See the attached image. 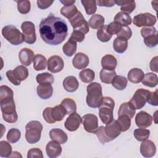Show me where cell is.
<instances>
[{"instance_id":"41","label":"cell","mask_w":158,"mask_h":158,"mask_svg":"<svg viewBox=\"0 0 158 158\" xmlns=\"http://www.w3.org/2000/svg\"><path fill=\"white\" fill-rule=\"evenodd\" d=\"M36 81L39 84H41V83L52 84L54 81V78L53 75L48 72L38 74L36 77Z\"/></svg>"},{"instance_id":"37","label":"cell","mask_w":158,"mask_h":158,"mask_svg":"<svg viewBox=\"0 0 158 158\" xmlns=\"http://www.w3.org/2000/svg\"><path fill=\"white\" fill-rule=\"evenodd\" d=\"M128 80L123 76L117 75L112 81V86L118 90H123L127 86Z\"/></svg>"},{"instance_id":"53","label":"cell","mask_w":158,"mask_h":158,"mask_svg":"<svg viewBox=\"0 0 158 158\" xmlns=\"http://www.w3.org/2000/svg\"><path fill=\"white\" fill-rule=\"evenodd\" d=\"M6 77H7L9 81L11 82L13 85L15 86L20 85L21 83V81L18 78L17 75H15L14 70H10L7 71L6 72Z\"/></svg>"},{"instance_id":"36","label":"cell","mask_w":158,"mask_h":158,"mask_svg":"<svg viewBox=\"0 0 158 158\" xmlns=\"http://www.w3.org/2000/svg\"><path fill=\"white\" fill-rule=\"evenodd\" d=\"M79 77L81 81L85 83H89L93 81L95 77L94 71L90 69L82 70L79 73Z\"/></svg>"},{"instance_id":"6","label":"cell","mask_w":158,"mask_h":158,"mask_svg":"<svg viewBox=\"0 0 158 158\" xmlns=\"http://www.w3.org/2000/svg\"><path fill=\"white\" fill-rule=\"evenodd\" d=\"M3 37L13 45H19L25 41L23 33L15 26L12 25H6L2 29Z\"/></svg>"},{"instance_id":"51","label":"cell","mask_w":158,"mask_h":158,"mask_svg":"<svg viewBox=\"0 0 158 158\" xmlns=\"http://www.w3.org/2000/svg\"><path fill=\"white\" fill-rule=\"evenodd\" d=\"M122 28V26L114 21L107 25V30L108 33L112 36L113 35H117L120 31Z\"/></svg>"},{"instance_id":"57","label":"cell","mask_w":158,"mask_h":158,"mask_svg":"<svg viewBox=\"0 0 158 158\" xmlns=\"http://www.w3.org/2000/svg\"><path fill=\"white\" fill-rule=\"evenodd\" d=\"M147 102L154 106H158V96H157V89H156L154 92H150L148 95Z\"/></svg>"},{"instance_id":"60","label":"cell","mask_w":158,"mask_h":158,"mask_svg":"<svg viewBox=\"0 0 158 158\" xmlns=\"http://www.w3.org/2000/svg\"><path fill=\"white\" fill-rule=\"evenodd\" d=\"M115 1L112 0H98L96 1V4L101 7H110L115 5Z\"/></svg>"},{"instance_id":"28","label":"cell","mask_w":158,"mask_h":158,"mask_svg":"<svg viewBox=\"0 0 158 158\" xmlns=\"http://www.w3.org/2000/svg\"><path fill=\"white\" fill-rule=\"evenodd\" d=\"M128 47V40L121 37H117L113 42V48L117 53L124 52Z\"/></svg>"},{"instance_id":"8","label":"cell","mask_w":158,"mask_h":158,"mask_svg":"<svg viewBox=\"0 0 158 158\" xmlns=\"http://www.w3.org/2000/svg\"><path fill=\"white\" fill-rule=\"evenodd\" d=\"M150 92L149 90L139 88L135 91L129 102L133 106L135 109H141L145 106Z\"/></svg>"},{"instance_id":"14","label":"cell","mask_w":158,"mask_h":158,"mask_svg":"<svg viewBox=\"0 0 158 158\" xmlns=\"http://www.w3.org/2000/svg\"><path fill=\"white\" fill-rule=\"evenodd\" d=\"M152 117L145 111H140L135 117V123L137 127L141 128H146L151 125Z\"/></svg>"},{"instance_id":"62","label":"cell","mask_w":158,"mask_h":158,"mask_svg":"<svg viewBox=\"0 0 158 158\" xmlns=\"http://www.w3.org/2000/svg\"><path fill=\"white\" fill-rule=\"evenodd\" d=\"M60 2L61 3H62L64 6H69V5H72L74 4V3L75 2V1H71V0H64V1H62L60 0Z\"/></svg>"},{"instance_id":"49","label":"cell","mask_w":158,"mask_h":158,"mask_svg":"<svg viewBox=\"0 0 158 158\" xmlns=\"http://www.w3.org/2000/svg\"><path fill=\"white\" fill-rule=\"evenodd\" d=\"M98 137V140L102 143L104 144L106 143H108L111 141V140L107 136L104 131V127L101 126L98 128V129L94 133Z\"/></svg>"},{"instance_id":"44","label":"cell","mask_w":158,"mask_h":158,"mask_svg":"<svg viewBox=\"0 0 158 158\" xmlns=\"http://www.w3.org/2000/svg\"><path fill=\"white\" fill-rule=\"evenodd\" d=\"M6 141H0V156L9 157L12 154V146Z\"/></svg>"},{"instance_id":"34","label":"cell","mask_w":158,"mask_h":158,"mask_svg":"<svg viewBox=\"0 0 158 158\" xmlns=\"http://www.w3.org/2000/svg\"><path fill=\"white\" fill-rule=\"evenodd\" d=\"M51 115L53 120L55 122H60L63 120L65 115H66V112L64 108L60 104L57 105L51 109Z\"/></svg>"},{"instance_id":"29","label":"cell","mask_w":158,"mask_h":158,"mask_svg":"<svg viewBox=\"0 0 158 158\" xmlns=\"http://www.w3.org/2000/svg\"><path fill=\"white\" fill-rule=\"evenodd\" d=\"M105 19L100 14L93 15L89 20L88 25L93 29H99L104 25Z\"/></svg>"},{"instance_id":"18","label":"cell","mask_w":158,"mask_h":158,"mask_svg":"<svg viewBox=\"0 0 158 158\" xmlns=\"http://www.w3.org/2000/svg\"><path fill=\"white\" fill-rule=\"evenodd\" d=\"M34 52L30 49L25 48L22 49L19 54V60L23 65L29 66L33 60Z\"/></svg>"},{"instance_id":"33","label":"cell","mask_w":158,"mask_h":158,"mask_svg":"<svg viewBox=\"0 0 158 158\" xmlns=\"http://www.w3.org/2000/svg\"><path fill=\"white\" fill-rule=\"evenodd\" d=\"M60 105L64 108L66 112V115H70L72 113L76 112V103L75 101L71 98H65L62 101Z\"/></svg>"},{"instance_id":"38","label":"cell","mask_w":158,"mask_h":158,"mask_svg":"<svg viewBox=\"0 0 158 158\" xmlns=\"http://www.w3.org/2000/svg\"><path fill=\"white\" fill-rule=\"evenodd\" d=\"M78 11V10L77 7L74 4L64 6L60 9V14L69 20L71 19L75 14H76Z\"/></svg>"},{"instance_id":"31","label":"cell","mask_w":158,"mask_h":158,"mask_svg":"<svg viewBox=\"0 0 158 158\" xmlns=\"http://www.w3.org/2000/svg\"><path fill=\"white\" fill-rule=\"evenodd\" d=\"M141 82L143 85L146 86L153 88L156 86L158 83V77L156 74L152 72H148L144 75Z\"/></svg>"},{"instance_id":"13","label":"cell","mask_w":158,"mask_h":158,"mask_svg":"<svg viewBox=\"0 0 158 158\" xmlns=\"http://www.w3.org/2000/svg\"><path fill=\"white\" fill-rule=\"evenodd\" d=\"M104 131L107 136L112 141L120 135L121 128L117 120H113L109 123L106 124V126L104 127Z\"/></svg>"},{"instance_id":"12","label":"cell","mask_w":158,"mask_h":158,"mask_svg":"<svg viewBox=\"0 0 158 158\" xmlns=\"http://www.w3.org/2000/svg\"><path fill=\"white\" fill-rule=\"evenodd\" d=\"M47 65L49 72L56 73L62 70L64 67V62L61 57L54 55L49 58Z\"/></svg>"},{"instance_id":"11","label":"cell","mask_w":158,"mask_h":158,"mask_svg":"<svg viewBox=\"0 0 158 158\" xmlns=\"http://www.w3.org/2000/svg\"><path fill=\"white\" fill-rule=\"evenodd\" d=\"M81 123L85 130L88 133H94L98 128V118L93 114H87L81 117Z\"/></svg>"},{"instance_id":"39","label":"cell","mask_w":158,"mask_h":158,"mask_svg":"<svg viewBox=\"0 0 158 158\" xmlns=\"http://www.w3.org/2000/svg\"><path fill=\"white\" fill-rule=\"evenodd\" d=\"M81 4H83L86 13L88 15H93L94 14L97 10V4L96 1L93 0H88V1H81Z\"/></svg>"},{"instance_id":"50","label":"cell","mask_w":158,"mask_h":158,"mask_svg":"<svg viewBox=\"0 0 158 158\" xmlns=\"http://www.w3.org/2000/svg\"><path fill=\"white\" fill-rule=\"evenodd\" d=\"M144 43L146 46L149 48L155 47L158 43L157 34L156 33L144 38Z\"/></svg>"},{"instance_id":"32","label":"cell","mask_w":158,"mask_h":158,"mask_svg":"<svg viewBox=\"0 0 158 158\" xmlns=\"http://www.w3.org/2000/svg\"><path fill=\"white\" fill-rule=\"evenodd\" d=\"M116 76L117 73L115 70H109L104 69L100 71L99 73V77L101 82L106 84L111 83Z\"/></svg>"},{"instance_id":"40","label":"cell","mask_w":158,"mask_h":158,"mask_svg":"<svg viewBox=\"0 0 158 158\" xmlns=\"http://www.w3.org/2000/svg\"><path fill=\"white\" fill-rule=\"evenodd\" d=\"M150 135V131L145 128H138L134 130V136L138 141H143L148 139Z\"/></svg>"},{"instance_id":"10","label":"cell","mask_w":158,"mask_h":158,"mask_svg":"<svg viewBox=\"0 0 158 158\" xmlns=\"http://www.w3.org/2000/svg\"><path fill=\"white\" fill-rule=\"evenodd\" d=\"M21 29L25 37V42L30 44L35 43L36 36L34 23L30 21H25L21 25Z\"/></svg>"},{"instance_id":"26","label":"cell","mask_w":158,"mask_h":158,"mask_svg":"<svg viewBox=\"0 0 158 158\" xmlns=\"http://www.w3.org/2000/svg\"><path fill=\"white\" fill-rule=\"evenodd\" d=\"M114 22L122 27H127L131 23L132 19L128 14L120 11L114 17Z\"/></svg>"},{"instance_id":"7","label":"cell","mask_w":158,"mask_h":158,"mask_svg":"<svg viewBox=\"0 0 158 158\" xmlns=\"http://www.w3.org/2000/svg\"><path fill=\"white\" fill-rule=\"evenodd\" d=\"M69 20L73 30H79L85 35L89 32V28L88 23L80 11H78L77 13Z\"/></svg>"},{"instance_id":"22","label":"cell","mask_w":158,"mask_h":158,"mask_svg":"<svg viewBox=\"0 0 158 158\" xmlns=\"http://www.w3.org/2000/svg\"><path fill=\"white\" fill-rule=\"evenodd\" d=\"M136 109L133 106L130 102H127L120 105L118 110V116L126 115L131 119L133 118Z\"/></svg>"},{"instance_id":"47","label":"cell","mask_w":158,"mask_h":158,"mask_svg":"<svg viewBox=\"0 0 158 158\" xmlns=\"http://www.w3.org/2000/svg\"><path fill=\"white\" fill-rule=\"evenodd\" d=\"M14 71L21 81L27 79L28 76V69L25 65H19L14 69Z\"/></svg>"},{"instance_id":"54","label":"cell","mask_w":158,"mask_h":158,"mask_svg":"<svg viewBox=\"0 0 158 158\" xmlns=\"http://www.w3.org/2000/svg\"><path fill=\"white\" fill-rule=\"evenodd\" d=\"M85 36V34L79 30H73L71 34L70 39L75 42H81L84 40Z\"/></svg>"},{"instance_id":"4","label":"cell","mask_w":158,"mask_h":158,"mask_svg":"<svg viewBox=\"0 0 158 158\" xmlns=\"http://www.w3.org/2000/svg\"><path fill=\"white\" fill-rule=\"evenodd\" d=\"M0 104L4 120L10 123L16 122L18 120V115L15 110L14 98L0 101Z\"/></svg>"},{"instance_id":"21","label":"cell","mask_w":158,"mask_h":158,"mask_svg":"<svg viewBox=\"0 0 158 158\" xmlns=\"http://www.w3.org/2000/svg\"><path fill=\"white\" fill-rule=\"evenodd\" d=\"M50 138L59 144H64L67 141L68 136L67 133L60 128H53L49 131Z\"/></svg>"},{"instance_id":"43","label":"cell","mask_w":158,"mask_h":158,"mask_svg":"<svg viewBox=\"0 0 158 158\" xmlns=\"http://www.w3.org/2000/svg\"><path fill=\"white\" fill-rule=\"evenodd\" d=\"M21 137V133L19 130L17 128H11L8 131L6 136L7 141L10 143H17Z\"/></svg>"},{"instance_id":"16","label":"cell","mask_w":158,"mask_h":158,"mask_svg":"<svg viewBox=\"0 0 158 158\" xmlns=\"http://www.w3.org/2000/svg\"><path fill=\"white\" fill-rule=\"evenodd\" d=\"M156 152V147L151 140H144L142 141L140 145L141 154L144 157H152Z\"/></svg>"},{"instance_id":"35","label":"cell","mask_w":158,"mask_h":158,"mask_svg":"<svg viewBox=\"0 0 158 158\" xmlns=\"http://www.w3.org/2000/svg\"><path fill=\"white\" fill-rule=\"evenodd\" d=\"M64 54L68 57L72 56L77 51V42L69 39L62 46Z\"/></svg>"},{"instance_id":"46","label":"cell","mask_w":158,"mask_h":158,"mask_svg":"<svg viewBox=\"0 0 158 158\" xmlns=\"http://www.w3.org/2000/svg\"><path fill=\"white\" fill-rule=\"evenodd\" d=\"M14 98V92L9 86L1 85L0 86V101Z\"/></svg>"},{"instance_id":"19","label":"cell","mask_w":158,"mask_h":158,"mask_svg":"<svg viewBox=\"0 0 158 158\" xmlns=\"http://www.w3.org/2000/svg\"><path fill=\"white\" fill-rule=\"evenodd\" d=\"M60 144L51 141H49L46 146V152L49 158H56L59 156L62 152V147Z\"/></svg>"},{"instance_id":"45","label":"cell","mask_w":158,"mask_h":158,"mask_svg":"<svg viewBox=\"0 0 158 158\" xmlns=\"http://www.w3.org/2000/svg\"><path fill=\"white\" fill-rule=\"evenodd\" d=\"M17 3L18 11L22 14H28L31 9V4L30 1H15Z\"/></svg>"},{"instance_id":"30","label":"cell","mask_w":158,"mask_h":158,"mask_svg":"<svg viewBox=\"0 0 158 158\" xmlns=\"http://www.w3.org/2000/svg\"><path fill=\"white\" fill-rule=\"evenodd\" d=\"M33 68L36 71L44 70L47 65L46 58L40 54H37L33 59Z\"/></svg>"},{"instance_id":"5","label":"cell","mask_w":158,"mask_h":158,"mask_svg":"<svg viewBox=\"0 0 158 158\" xmlns=\"http://www.w3.org/2000/svg\"><path fill=\"white\" fill-rule=\"evenodd\" d=\"M43 127L37 120L29 122L25 126V139L30 144L38 143L41 138V134Z\"/></svg>"},{"instance_id":"24","label":"cell","mask_w":158,"mask_h":158,"mask_svg":"<svg viewBox=\"0 0 158 158\" xmlns=\"http://www.w3.org/2000/svg\"><path fill=\"white\" fill-rule=\"evenodd\" d=\"M117 64V61L116 58L111 54H106L103 56L101 59V65L104 69L114 70Z\"/></svg>"},{"instance_id":"2","label":"cell","mask_w":158,"mask_h":158,"mask_svg":"<svg viewBox=\"0 0 158 158\" xmlns=\"http://www.w3.org/2000/svg\"><path fill=\"white\" fill-rule=\"evenodd\" d=\"M86 104L92 108L99 107L103 99L102 86L97 82H93L89 84L86 88Z\"/></svg>"},{"instance_id":"27","label":"cell","mask_w":158,"mask_h":158,"mask_svg":"<svg viewBox=\"0 0 158 158\" xmlns=\"http://www.w3.org/2000/svg\"><path fill=\"white\" fill-rule=\"evenodd\" d=\"M115 3L120 6V10L122 12H124L127 14L131 13L136 7V4L135 1H115Z\"/></svg>"},{"instance_id":"61","label":"cell","mask_w":158,"mask_h":158,"mask_svg":"<svg viewBox=\"0 0 158 158\" xmlns=\"http://www.w3.org/2000/svg\"><path fill=\"white\" fill-rule=\"evenodd\" d=\"M157 56L154 57L152 59V60L150 62V69L155 72H158V67H157Z\"/></svg>"},{"instance_id":"42","label":"cell","mask_w":158,"mask_h":158,"mask_svg":"<svg viewBox=\"0 0 158 158\" xmlns=\"http://www.w3.org/2000/svg\"><path fill=\"white\" fill-rule=\"evenodd\" d=\"M97 38L101 42H107L111 38L112 35H110L107 30V25H104L97 31Z\"/></svg>"},{"instance_id":"58","label":"cell","mask_w":158,"mask_h":158,"mask_svg":"<svg viewBox=\"0 0 158 158\" xmlns=\"http://www.w3.org/2000/svg\"><path fill=\"white\" fill-rule=\"evenodd\" d=\"M51 107H48L45 108L43 112V117L45 121L48 123H54L56 122L53 120L51 115Z\"/></svg>"},{"instance_id":"25","label":"cell","mask_w":158,"mask_h":158,"mask_svg":"<svg viewBox=\"0 0 158 158\" xmlns=\"http://www.w3.org/2000/svg\"><path fill=\"white\" fill-rule=\"evenodd\" d=\"M143 71L138 68L131 69L128 73V80L133 83H140L144 77Z\"/></svg>"},{"instance_id":"17","label":"cell","mask_w":158,"mask_h":158,"mask_svg":"<svg viewBox=\"0 0 158 158\" xmlns=\"http://www.w3.org/2000/svg\"><path fill=\"white\" fill-rule=\"evenodd\" d=\"M89 59L88 56L83 52L76 54L72 59L73 66L79 70L85 69L89 64Z\"/></svg>"},{"instance_id":"48","label":"cell","mask_w":158,"mask_h":158,"mask_svg":"<svg viewBox=\"0 0 158 158\" xmlns=\"http://www.w3.org/2000/svg\"><path fill=\"white\" fill-rule=\"evenodd\" d=\"M117 120L120 126L121 131H126L130 128L131 125V119L128 117L126 115H120Z\"/></svg>"},{"instance_id":"52","label":"cell","mask_w":158,"mask_h":158,"mask_svg":"<svg viewBox=\"0 0 158 158\" xmlns=\"http://www.w3.org/2000/svg\"><path fill=\"white\" fill-rule=\"evenodd\" d=\"M132 35V31L128 26L122 27L120 31L117 34V37H121L126 39L127 40H129Z\"/></svg>"},{"instance_id":"15","label":"cell","mask_w":158,"mask_h":158,"mask_svg":"<svg viewBox=\"0 0 158 158\" xmlns=\"http://www.w3.org/2000/svg\"><path fill=\"white\" fill-rule=\"evenodd\" d=\"M81 122V117L80 115L78 113L74 112L70 114L67 118L64 123V126L68 131H74L79 128Z\"/></svg>"},{"instance_id":"56","label":"cell","mask_w":158,"mask_h":158,"mask_svg":"<svg viewBox=\"0 0 158 158\" xmlns=\"http://www.w3.org/2000/svg\"><path fill=\"white\" fill-rule=\"evenodd\" d=\"M28 158H33V157H41L43 158V154L42 151L37 148H31L28 150L27 153Z\"/></svg>"},{"instance_id":"23","label":"cell","mask_w":158,"mask_h":158,"mask_svg":"<svg viewBox=\"0 0 158 158\" xmlns=\"http://www.w3.org/2000/svg\"><path fill=\"white\" fill-rule=\"evenodd\" d=\"M62 85L65 90L70 93L75 91L79 86V83L77 78L74 76L67 77L64 80Z\"/></svg>"},{"instance_id":"3","label":"cell","mask_w":158,"mask_h":158,"mask_svg":"<svg viewBox=\"0 0 158 158\" xmlns=\"http://www.w3.org/2000/svg\"><path fill=\"white\" fill-rule=\"evenodd\" d=\"M115 106L114 99L108 96L103 97L102 102L99 107V116L102 123L107 124L113 120V110Z\"/></svg>"},{"instance_id":"20","label":"cell","mask_w":158,"mask_h":158,"mask_svg":"<svg viewBox=\"0 0 158 158\" xmlns=\"http://www.w3.org/2000/svg\"><path fill=\"white\" fill-rule=\"evenodd\" d=\"M38 96L43 99L50 98L53 93V88L50 83H41L36 88Z\"/></svg>"},{"instance_id":"1","label":"cell","mask_w":158,"mask_h":158,"mask_svg":"<svg viewBox=\"0 0 158 158\" xmlns=\"http://www.w3.org/2000/svg\"><path fill=\"white\" fill-rule=\"evenodd\" d=\"M39 32L43 41L56 46L65 40L68 35V27L62 19L50 14L46 18L41 20Z\"/></svg>"},{"instance_id":"63","label":"cell","mask_w":158,"mask_h":158,"mask_svg":"<svg viewBox=\"0 0 158 158\" xmlns=\"http://www.w3.org/2000/svg\"><path fill=\"white\" fill-rule=\"evenodd\" d=\"M22 157V156L17 151H14L12 152V154L10 155V156L9 157Z\"/></svg>"},{"instance_id":"55","label":"cell","mask_w":158,"mask_h":158,"mask_svg":"<svg viewBox=\"0 0 158 158\" xmlns=\"http://www.w3.org/2000/svg\"><path fill=\"white\" fill-rule=\"evenodd\" d=\"M141 35L142 37L144 38L146 36L154 35L157 33V30L156 28L153 26L152 27H144L141 30Z\"/></svg>"},{"instance_id":"59","label":"cell","mask_w":158,"mask_h":158,"mask_svg":"<svg viewBox=\"0 0 158 158\" xmlns=\"http://www.w3.org/2000/svg\"><path fill=\"white\" fill-rule=\"evenodd\" d=\"M53 1H48V0H38L37 6L38 8L41 9H46L50 7L53 3Z\"/></svg>"},{"instance_id":"9","label":"cell","mask_w":158,"mask_h":158,"mask_svg":"<svg viewBox=\"0 0 158 158\" xmlns=\"http://www.w3.org/2000/svg\"><path fill=\"white\" fill-rule=\"evenodd\" d=\"M156 17L155 15L148 13H141L133 17V24L137 27H152L156 23Z\"/></svg>"}]
</instances>
